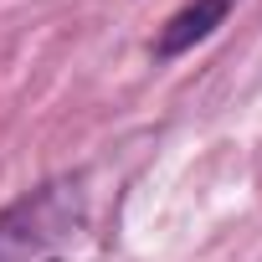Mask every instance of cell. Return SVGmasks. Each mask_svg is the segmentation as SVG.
Here are the masks:
<instances>
[{"label": "cell", "instance_id": "2", "mask_svg": "<svg viewBox=\"0 0 262 262\" xmlns=\"http://www.w3.org/2000/svg\"><path fill=\"white\" fill-rule=\"evenodd\" d=\"M236 6V0H190L185 11H175L170 21H165V31H160V41H155V52L160 57H180V52H190L195 41H206L221 21H226V11Z\"/></svg>", "mask_w": 262, "mask_h": 262}, {"label": "cell", "instance_id": "1", "mask_svg": "<svg viewBox=\"0 0 262 262\" xmlns=\"http://www.w3.org/2000/svg\"><path fill=\"white\" fill-rule=\"evenodd\" d=\"M77 206H67V185L41 190L36 201H21L16 211L0 216V262H21L31 252H41L47 242H57L72 226Z\"/></svg>", "mask_w": 262, "mask_h": 262}]
</instances>
